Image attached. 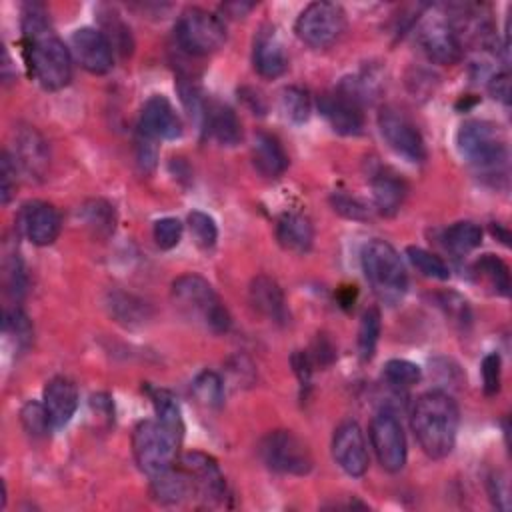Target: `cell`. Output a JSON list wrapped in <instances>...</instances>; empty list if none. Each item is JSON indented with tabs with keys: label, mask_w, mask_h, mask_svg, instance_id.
<instances>
[{
	"label": "cell",
	"mask_w": 512,
	"mask_h": 512,
	"mask_svg": "<svg viewBox=\"0 0 512 512\" xmlns=\"http://www.w3.org/2000/svg\"><path fill=\"white\" fill-rule=\"evenodd\" d=\"M438 304L440 308L444 310V314L458 326H468L470 320H472V314H470V306L468 302L456 294V292H442L438 294Z\"/></svg>",
	"instance_id": "41"
},
{
	"label": "cell",
	"mask_w": 512,
	"mask_h": 512,
	"mask_svg": "<svg viewBox=\"0 0 512 512\" xmlns=\"http://www.w3.org/2000/svg\"><path fill=\"white\" fill-rule=\"evenodd\" d=\"M260 460L278 474L306 476L312 470V454L302 438L290 430H272L258 444Z\"/></svg>",
	"instance_id": "8"
},
{
	"label": "cell",
	"mask_w": 512,
	"mask_h": 512,
	"mask_svg": "<svg viewBox=\"0 0 512 512\" xmlns=\"http://www.w3.org/2000/svg\"><path fill=\"white\" fill-rule=\"evenodd\" d=\"M310 360L312 364H320V366H328L332 360H334V346L322 336L314 342V348H312V354H310Z\"/></svg>",
	"instance_id": "51"
},
{
	"label": "cell",
	"mask_w": 512,
	"mask_h": 512,
	"mask_svg": "<svg viewBox=\"0 0 512 512\" xmlns=\"http://www.w3.org/2000/svg\"><path fill=\"white\" fill-rule=\"evenodd\" d=\"M90 408H92L94 414H98V418H104L108 424L112 422L114 406H112V400L106 394H94L90 398Z\"/></svg>",
	"instance_id": "52"
},
{
	"label": "cell",
	"mask_w": 512,
	"mask_h": 512,
	"mask_svg": "<svg viewBox=\"0 0 512 512\" xmlns=\"http://www.w3.org/2000/svg\"><path fill=\"white\" fill-rule=\"evenodd\" d=\"M188 230H190L194 242L202 250L214 248V244L218 240V226L210 214H206L202 210H192L188 214Z\"/></svg>",
	"instance_id": "39"
},
{
	"label": "cell",
	"mask_w": 512,
	"mask_h": 512,
	"mask_svg": "<svg viewBox=\"0 0 512 512\" xmlns=\"http://www.w3.org/2000/svg\"><path fill=\"white\" fill-rule=\"evenodd\" d=\"M180 438L166 430L156 418L142 420L132 432V450L138 468L146 476H156L178 462Z\"/></svg>",
	"instance_id": "6"
},
{
	"label": "cell",
	"mask_w": 512,
	"mask_h": 512,
	"mask_svg": "<svg viewBox=\"0 0 512 512\" xmlns=\"http://www.w3.org/2000/svg\"><path fill=\"white\" fill-rule=\"evenodd\" d=\"M6 288L16 300L26 292V274L18 256L6 264Z\"/></svg>",
	"instance_id": "46"
},
{
	"label": "cell",
	"mask_w": 512,
	"mask_h": 512,
	"mask_svg": "<svg viewBox=\"0 0 512 512\" xmlns=\"http://www.w3.org/2000/svg\"><path fill=\"white\" fill-rule=\"evenodd\" d=\"M18 170L30 180H42L50 168V148L44 136L32 126H20L14 132V154Z\"/></svg>",
	"instance_id": "18"
},
{
	"label": "cell",
	"mask_w": 512,
	"mask_h": 512,
	"mask_svg": "<svg viewBox=\"0 0 512 512\" xmlns=\"http://www.w3.org/2000/svg\"><path fill=\"white\" fill-rule=\"evenodd\" d=\"M78 400V386L66 376H56L44 386L42 402L50 414L54 428H62L72 420L78 410Z\"/></svg>",
	"instance_id": "21"
},
{
	"label": "cell",
	"mask_w": 512,
	"mask_h": 512,
	"mask_svg": "<svg viewBox=\"0 0 512 512\" xmlns=\"http://www.w3.org/2000/svg\"><path fill=\"white\" fill-rule=\"evenodd\" d=\"M278 244L294 254H306L314 244L312 222L298 212H286L276 222Z\"/></svg>",
	"instance_id": "24"
},
{
	"label": "cell",
	"mask_w": 512,
	"mask_h": 512,
	"mask_svg": "<svg viewBox=\"0 0 512 512\" xmlns=\"http://www.w3.org/2000/svg\"><path fill=\"white\" fill-rule=\"evenodd\" d=\"M178 466L184 470L192 496L206 504H222L228 488L218 462L204 452H186L178 458Z\"/></svg>",
	"instance_id": "10"
},
{
	"label": "cell",
	"mask_w": 512,
	"mask_h": 512,
	"mask_svg": "<svg viewBox=\"0 0 512 512\" xmlns=\"http://www.w3.org/2000/svg\"><path fill=\"white\" fill-rule=\"evenodd\" d=\"M370 442L378 462L388 472H400L406 464V436L390 410H380L370 422Z\"/></svg>",
	"instance_id": "11"
},
{
	"label": "cell",
	"mask_w": 512,
	"mask_h": 512,
	"mask_svg": "<svg viewBox=\"0 0 512 512\" xmlns=\"http://www.w3.org/2000/svg\"><path fill=\"white\" fill-rule=\"evenodd\" d=\"M360 262L362 272L380 302L394 306L404 298L408 290V274L400 254L390 242L380 238L366 242Z\"/></svg>",
	"instance_id": "4"
},
{
	"label": "cell",
	"mask_w": 512,
	"mask_h": 512,
	"mask_svg": "<svg viewBox=\"0 0 512 512\" xmlns=\"http://www.w3.org/2000/svg\"><path fill=\"white\" fill-rule=\"evenodd\" d=\"M24 58L34 80L46 90H60L72 78V56L56 36L46 10L40 4H28L22 14Z\"/></svg>",
	"instance_id": "1"
},
{
	"label": "cell",
	"mask_w": 512,
	"mask_h": 512,
	"mask_svg": "<svg viewBox=\"0 0 512 512\" xmlns=\"http://www.w3.org/2000/svg\"><path fill=\"white\" fill-rule=\"evenodd\" d=\"M4 334L16 342V350H26L32 342V324L30 318L20 310H6L4 312Z\"/></svg>",
	"instance_id": "40"
},
{
	"label": "cell",
	"mask_w": 512,
	"mask_h": 512,
	"mask_svg": "<svg viewBox=\"0 0 512 512\" xmlns=\"http://www.w3.org/2000/svg\"><path fill=\"white\" fill-rule=\"evenodd\" d=\"M252 162L262 176L278 178L288 168V154L276 136L260 132L252 142Z\"/></svg>",
	"instance_id": "26"
},
{
	"label": "cell",
	"mask_w": 512,
	"mask_h": 512,
	"mask_svg": "<svg viewBox=\"0 0 512 512\" xmlns=\"http://www.w3.org/2000/svg\"><path fill=\"white\" fill-rule=\"evenodd\" d=\"M206 132L222 146H236L242 140V126L236 112L220 102H208L204 112Z\"/></svg>",
	"instance_id": "25"
},
{
	"label": "cell",
	"mask_w": 512,
	"mask_h": 512,
	"mask_svg": "<svg viewBox=\"0 0 512 512\" xmlns=\"http://www.w3.org/2000/svg\"><path fill=\"white\" fill-rule=\"evenodd\" d=\"M78 216L82 220V224L90 230V234L94 238H108L114 228H116V212L114 206L102 198H92L86 200L80 210Z\"/></svg>",
	"instance_id": "31"
},
{
	"label": "cell",
	"mask_w": 512,
	"mask_h": 512,
	"mask_svg": "<svg viewBox=\"0 0 512 512\" xmlns=\"http://www.w3.org/2000/svg\"><path fill=\"white\" fill-rule=\"evenodd\" d=\"M318 110L330 128L342 136H356L364 128V106L338 86L318 98Z\"/></svg>",
	"instance_id": "16"
},
{
	"label": "cell",
	"mask_w": 512,
	"mask_h": 512,
	"mask_svg": "<svg viewBox=\"0 0 512 512\" xmlns=\"http://www.w3.org/2000/svg\"><path fill=\"white\" fill-rule=\"evenodd\" d=\"M406 256H408L410 264L422 276L432 278V280H448L450 278V268L440 256H436V254H432V252H428L420 246H408Z\"/></svg>",
	"instance_id": "36"
},
{
	"label": "cell",
	"mask_w": 512,
	"mask_h": 512,
	"mask_svg": "<svg viewBox=\"0 0 512 512\" xmlns=\"http://www.w3.org/2000/svg\"><path fill=\"white\" fill-rule=\"evenodd\" d=\"M224 390V380L214 370H202L192 380V394L206 408H220L224 404Z\"/></svg>",
	"instance_id": "33"
},
{
	"label": "cell",
	"mask_w": 512,
	"mask_h": 512,
	"mask_svg": "<svg viewBox=\"0 0 512 512\" xmlns=\"http://www.w3.org/2000/svg\"><path fill=\"white\" fill-rule=\"evenodd\" d=\"M176 40L192 56L216 52L226 42V26L220 16L204 8H186L176 22Z\"/></svg>",
	"instance_id": "7"
},
{
	"label": "cell",
	"mask_w": 512,
	"mask_h": 512,
	"mask_svg": "<svg viewBox=\"0 0 512 512\" xmlns=\"http://www.w3.org/2000/svg\"><path fill=\"white\" fill-rule=\"evenodd\" d=\"M488 88H490V94L494 98H498L500 102L508 104L510 100V80H508V74L506 72H496L490 82H488Z\"/></svg>",
	"instance_id": "50"
},
{
	"label": "cell",
	"mask_w": 512,
	"mask_h": 512,
	"mask_svg": "<svg viewBox=\"0 0 512 512\" xmlns=\"http://www.w3.org/2000/svg\"><path fill=\"white\" fill-rule=\"evenodd\" d=\"M172 300L178 312L212 334L230 330L232 318L216 290L198 274H182L172 282Z\"/></svg>",
	"instance_id": "3"
},
{
	"label": "cell",
	"mask_w": 512,
	"mask_h": 512,
	"mask_svg": "<svg viewBox=\"0 0 512 512\" xmlns=\"http://www.w3.org/2000/svg\"><path fill=\"white\" fill-rule=\"evenodd\" d=\"M380 310L378 308H366L362 318H360V326H358V354L364 362L372 360L374 352H376V344L380 338Z\"/></svg>",
	"instance_id": "35"
},
{
	"label": "cell",
	"mask_w": 512,
	"mask_h": 512,
	"mask_svg": "<svg viewBox=\"0 0 512 512\" xmlns=\"http://www.w3.org/2000/svg\"><path fill=\"white\" fill-rule=\"evenodd\" d=\"M248 298H250L252 308L260 316H264L266 320H270L274 324H286L288 322V318H290L288 304H286V298H284V292H282L280 284L274 278H270L266 274L256 276L250 282Z\"/></svg>",
	"instance_id": "20"
},
{
	"label": "cell",
	"mask_w": 512,
	"mask_h": 512,
	"mask_svg": "<svg viewBox=\"0 0 512 512\" xmlns=\"http://www.w3.org/2000/svg\"><path fill=\"white\" fill-rule=\"evenodd\" d=\"M378 128L384 138V142L404 160L408 162H424L426 158V146L420 130L414 126V122L394 108H384L378 114Z\"/></svg>",
	"instance_id": "12"
},
{
	"label": "cell",
	"mask_w": 512,
	"mask_h": 512,
	"mask_svg": "<svg viewBox=\"0 0 512 512\" xmlns=\"http://www.w3.org/2000/svg\"><path fill=\"white\" fill-rule=\"evenodd\" d=\"M458 406L450 394L442 390L424 392L412 410V430L426 456L440 460L446 458L456 442L458 432Z\"/></svg>",
	"instance_id": "2"
},
{
	"label": "cell",
	"mask_w": 512,
	"mask_h": 512,
	"mask_svg": "<svg viewBox=\"0 0 512 512\" xmlns=\"http://www.w3.org/2000/svg\"><path fill=\"white\" fill-rule=\"evenodd\" d=\"M456 146L460 156L482 176H500L506 168V140L494 122H464L456 132Z\"/></svg>",
	"instance_id": "5"
},
{
	"label": "cell",
	"mask_w": 512,
	"mask_h": 512,
	"mask_svg": "<svg viewBox=\"0 0 512 512\" xmlns=\"http://www.w3.org/2000/svg\"><path fill=\"white\" fill-rule=\"evenodd\" d=\"M150 480H152V484H150L152 496L160 504L172 506V504H180V502H184L186 498L192 496L190 482H188L184 470L176 464L172 468L152 476Z\"/></svg>",
	"instance_id": "28"
},
{
	"label": "cell",
	"mask_w": 512,
	"mask_h": 512,
	"mask_svg": "<svg viewBox=\"0 0 512 512\" xmlns=\"http://www.w3.org/2000/svg\"><path fill=\"white\" fill-rule=\"evenodd\" d=\"M16 172H18V166H16L12 154L4 152L2 154V186H0L2 204H8L16 190Z\"/></svg>",
	"instance_id": "47"
},
{
	"label": "cell",
	"mask_w": 512,
	"mask_h": 512,
	"mask_svg": "<svg viewBox=\"0 0 512 512\" xmlns=\"http://www.w3.org/2000/svg\"><path fill=\"white\" fill-rule=\"evenodd\" d=\"M330 204H332L334 212H338L340 216H344L348 220H368V216H370L368 208L358 198H354L346 192H332Z\"/></svg>",
	"instance_id": "43"
},
{
	"label": "cell",
	"mask_w": 512,
	"mask_h": 512,
	"mask_svg": "<svg viewBox=\"0 0 512 512\" xmlns=\"http://www.w3.org/2000/svg\"><path fill=\"white\" fill-rule=\"evenodd\" d=\"M332 456L336 464L354 478L366 474L370 456L364 440V432L356 422H344L332 436Z\"/></svg>",
	"instance_id": "15"
},
{
	"label": "cell",
	"mask_w": 512,
	"mask_h": 512,
	"mask_svg": "<svg viewBox=\"0 0 512 512\" xmlns=\"http://www.w3.org/2000/svg\"><path fill=\"white\" fill-rule=\"evenodd\" d=\"M156 158H158L156 140L138 132V136H136V162H138L140 170L144 174L152 172L156 168Z\"/></svg>",
	"instance_id": "45"
},
{
	"label": "cell",
	"mask_w": 512,
	"mask_h": 512,
	"mask_svg": "<svg viewBox=\"0 0 512 512\" xmlns=\"http://www.w3.org/2000/svg\"><path fill=\"white\" fill-rule=\"evenodd\" d=\"M500 374L502 362L496 352L484 356L482 360V388L486 396H496L500 392Z\"/></svg>",
	"instance_id": "44"
},
{
	"label": "cell",
	"mask_w": 512,
	"mask_h": 512,
	"mask_svg": "<svg viewBox=\"0 0 512 512\" xmlns=\"http://www.w3.org/2000/svg\"><path fill=\"white\" fill-rule=\"evenodd\" d=\"M76 62L90 74H106L114 66V48L98 28H78L70 38Z\"/></svg>",
	"instance_id": "17"
},
{
	"label": "cell",
	"mask_w": 512,
	"mask_h": 512,
	"mask_svg": "<svg viewBox=\"0 0 512 512\" xmlns=\"http://www.w3.org/2000/svg\"><path fill=\"white\" fill-rule=\"evenodd\" d=\"M252 62L260 76L264 78H278L288 68V58L284 52V46L272 26L260 28V32L254 38V50H252Z\"/></svg>",
	"instance_id": "22"
},
{
	"label": "cell",
	"mask_w": 512,
	"mask_h": 512,
	"mask_svg": "<svg viewBox=\"0 0 512 512\" xmlns=\"http://www.w3.org/2000/svg\"><path fill=\"white\" fill-rule=\"evenodd\" d=\"M418 44H420L422 52L428 56V60H432L436 64H442V66H450V64L460 62L462 52H464V44L458 38L456 30L442 16L426 18L420 24Z\"/></svg>",
	"instance_id": "13"
},
{
	"label": "cell",
	"mask_w": 512,
	"mask_h": 512,
	"mask_svg": "<svg viewBox=\"0 0 512 512\" xmlns=\"http://www.w3.org/2000/svg\"><path fill=\"white\" fill-rule=\"evenodd\" d=\"M280 110H282L284 118L294 124L306 122L312 112V102H310L308 92L300 86H286L280 92Z\"/></svg>",
	"instance_id": "34"
},
{
	"label": "cell",
	"mask_w": 512,
	"mask_h": 512,
	"mask_svg": "<svg viewBox=\"0 0 512 512\" xmlns=\"http://www.w3.org/2000/svg\"><path fill=\"white\" fill-rule=\"evenodd\" d=\"M442 240L452 254L464 256L482 244V228L472 220H460L444 230Z\"/></svg>",
	"instance_id": "32"
},
{
	"label": "cell",
	"mask_w": 512,
	"mask_h": 512,
	"mask_svg": "<svg viewBox=\"0 0 512 512\" xmlns=\"http://www.w3.org/2000/svg\"><path fill=\"white\" fill-rule=\"evenodd\" d=\"M292 362V368H294V374L298 376V380L302 382V386H308L310 384V376H312V360H310V354L308 352H302V350H296L290 358Z\"/></svg>",
	"instance_id": "49"
},
{
	"label": "cell",
	"mask_w": 512,
	"mask_h": 512,
	"mask_svg": "<svg viewBox=\"0 0 512 512\" xmlns=\"http://www.w3.org/2000/svg\"><path fill=\"white\" fill-rule=\"evenodd\" d=\"M16 226L20 234L34 246H48L58 238L62 218L50 202L30 200L18 210Z\"/></svg>",
	"instance_id": "14"
},
{
	"label": "cell",
	"mask_w": 512,
	"mask_h": 512,
	"mask_svg": "<svg viewBox=\"0 0 512 512\" xmlns=\"http://www.w3.org/2000/svg\"><path fill=\"white\" fill-rule=\"evenodd\" d=\"M152 234H154V240H156L158 248L170 250V248L178 246V242L182 238V222L178 218H172V216L160 218V220L154 222Z\"/></svg>",
	"instance_id": "42"
},
{
	"label": "cell",
	"mask_w": 512,
	"mask_h": 512,
	"mask_svg": "<svg viewBox=\"0 0 512 512\" xmlns=\"http://www.w3.org/2000/svg\"><path fill=\"white\" fill-rule=\"evenodd\" d=\"M420 366H416L414 362L410 360H402V358H392L386 362L384 366V378L386 382L392 386V388H398V390H404V388H410L414 384L420 382Z\"/></svg>",
	"instance_id": "38"
},
{
	"label": "cell",
	"mask_w": 512,
	"mask_h": 512,
	"mask_svg": "<svg viewBox=\"0 0 512 512\" xmlns=\"http://www.w3.org/2000/svg\"><path fill=\"white\" fill-rule=\"evenodd\" d=\"M104 304H106L110 316L126 328H140L152 316L150 306L142 298H138L130 292H124V290H110L106 294Z\"/></svg>",
	"instance_id": "27"
},
{
	"label": "cell",
	"mask_w": 512,
	"mask_h": 512,
	"mask_svg": "<svg viewBox=\"0 0 512 512\" xmlns=\"http://www.w3.org/2000/svg\"><path fill=\"white\" fill-rule=\"evenodd\" d=\"M138 132L152 140H176L182 136V120L164 96H152L144 102Z\"/></svg>",
	"instance_id": "19"
},
{
	"label": "cell",
	"mask_w": 512,
	"mask_h": 512,
	"mask_svg": "<svg viewBox=\"0 0 512 512\" xmlns=\"http://www.w3.org/2000/svg\"><path fill=\"white\" fill-rule=\"evenodd\" d=\"M20 422L24 432L32 438H44L54 428L44 402H36V400H30L22 406Z\"/></svg>",
	"instance_id": "37"
},
{
	"label": "cell",
	"mask_w": 512,
	"mask_h": 512,
	"mask_svg": "<svg viewBox=\"0 0 512 512\" xmlns=\"http://www.w3.org/2000/svg\"><path fill=\"white\" fill-rule=\"evenodd\" d=\"M488 494L490 500L498 510H508L510 508V490H508V480L502 474H492L488 480Z\"/></svg>",
	"instance_id": "48"
},
{
	"label": "cell",
	"mask_w": 512,
	"mask_h": 512,
	"mask_svg": "<svg viewBox=\"0 0 512 512\" xmlns=\"http://www.w3.org/2000/svg\"><path fill=\"white\" fill-rule=\"evenodd\" d=\"M346 28V14L340 4L334 2H312L296 18V36L312 46L326 48L334 44Z\"/></svg>",
	"instance_id": "9"
},
{
	"label": "cell",
	"mask_w": 512,
	"mask_h": 512,
	"mask_svg": "<svg viewBox=\"0 0 512 512\" xmlns=\"http://www.w3.org/2000/svg\"><path fill=\"white\" fill-rule=\"evenodd\" d=\"M370 188H372L374 206L380 214L394 216L402 208L406 198V184L392 170H386V168L376 170L370 178Z\"/></svg>",
	"instance_id": "23"
},
{
	"label": "cell",
	"mask_w": 512,
	"mask_h": 512,
	"mask_svg": "<svg viewBox=\"0 0 512 512\" xmlns=\"http://www.w3.org/2000/svg\"><path fill=\"white\" fill-rule=\"evenodd\" d=\"M472 274L478 284H484L492 294L506 296L510 292V270L506 262L494 254H482L472 264Z\"/></svg>",
	"instance_id": "29"
},
{
	"label": "cell",
	"mask_w": 512,
	"mask_h": 512,
	"mask_svg": "<svg viewBox=\"0 0 512 512\" xmlns=\"http://www.w3.org/2000/svg\"><path fill=\"white\" fill-rule=\"evenodd\" d=\"M146 394H148V398L152 402L156 420L166 430H170L176 438L182 440V436H184V420H182L180 404L176 402L174 394L170 390H166V388H160V386H146Z\"/></svg>",
	"instance_id": "30"
}]
</instances>
